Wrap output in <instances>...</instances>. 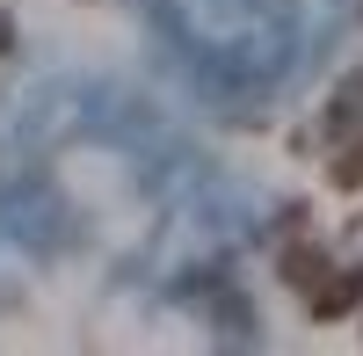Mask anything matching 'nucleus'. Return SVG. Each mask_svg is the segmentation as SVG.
I'll list each match as a JSON object with an SVG mask.
<instances>
[{"mask_svg":"<svg viewBox=\"0 0 363 356\" xmlns=\"http://www.w3.org/2000/svg\"><path fill=\"white\" fill-rule=\"evenodd\" d=\"M356 299H363V269H327V284L313 291V313L320 320H349Z\"/></svg>","mask_w":363,"mask_h":356,"instance_id":"f257e3e1","label":"nucleus"},{"mask_svg":"<svg viewBox=\"0 0 363 356\" xmlns=\"http://www.w3.org/2000/svg\"><path fill=\"white\" fill-rule=\"evenodd\" d=\"M284 284H298V291L313 299V291L327 284V262H320V247H306V240H298V247H284Z\"/></svg>","mask_w":363,"mask_h":356,"instance_id":"f03ea898","label":"nucleus"},{"mask_svg":"<svg viewBox=\"0 0 363 356\" xmlns=\"http://www.w3.org/2000/svg\"><path fill=\"white\" fill-rule=\"evenodd\" d=\"M335 189H363V124L335 145Z\"/></svg>","mask_w":363,"mask_h":356,"instance_id":"7ed1b4c3","label":"nucleus"},{"mask_svg":"<svg viewBox=\"0 0 363 356\" xmlns=\"http://www.w3.org/2000/svg\"><path fill=\"white\" fill-rule=\"evenodd\" d=\"M8 44H15V37H8V22H0V51H8Z\"/></svg>","mask_w":363,"mask_h":356,"instance_id":"20e7f679","label":"nucleus"}]
</instances>
